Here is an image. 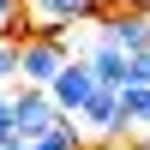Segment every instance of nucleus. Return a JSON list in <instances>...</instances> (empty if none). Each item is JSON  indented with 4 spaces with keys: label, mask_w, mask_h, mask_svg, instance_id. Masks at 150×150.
Returning <instances> with one entry per match:
<instances>
[{
    "label": "nucleus",
    "mask_w": 150,
    "mask_h": 150,
    "mask_svg": "<svg viewBox=\"0 0 150 150\" xmlns=\"http://www.w3.org/2000/svg\"><path fill=\"white\" fill-rule=\"evenodd\" d=\"M78 120H84V132H90V138H132L126 114H120V90H114V84H102V90L84 102Z\"/></svg>",
    "instance_id": "obj_6"
},
{
    "label": "nucleus",
    "mask_w": 150,
    "mask_h": 150,
    "mask_svg": "<svg viewBox=\"0 0 150 150\" xmlns=\"http://www.w3.org/2000/svg\"><path fill=\"white\" fill-rule=\"evenodd\" d=\"M120 114H126V126H132V132L150 126V84H144V78L120 84Z\"/></svg>",
    "instance_id": "obj_8"
},
{
    "label": "nucleus",
    "mask_w": 150,
    "mask_h": 150,
    "mask_svg": "<svg viewBox=\"0 0 150 150\" xmlns=\"http://www.w3.org/2000/svg\"><path fill=\"white\" fill-rule=\"evenodd\" d=\"M30 12H36V24H42L48 36H72V24L102 18L108 0H30Z\"/></svg>",
    "instance_id": "obj_5"
},
{
    "label": "nucleus",
    "mask_w": 150,
    "mask_h": 150,
    "mask_svg": "<svg viewBox=\"0 0 150 150\" xmlns=\"http://www.w3.org/2000/svg\"><path fill=\"white\" fill-rule=\"evenodd\" d=\"M144 150H150V144H144Z\"/></svg>",
    "instance_id": "obj_15"
},
{
    "label": "nucleus",
    "mask_w": 150,
    "mask_h": 150,
    "mask_svg": "<svg viewBox=\"0 0 150 150\" xmlns=\"http://www.w3.org/2000/svg\"><path fill=\"white\" fill-rule=\"evenodd\" d=\"M108 6H150V0H108Z\"/></svg>",
    "instance_id": "obj_12"
},
{
    "label": "nucleus",
    "mask_w": 150,
    "mask_h": 150,
    "mask_svg": "<svg viewBox=\"0 0 150 150\" xmlns=\"http://www.w3.org/2000/svg\"><path fill=\"white\" fill-rule=\"evenodd\" d=\"M84 150H90V144H84Z\"/></svg>",
    "instance_id": "obj_13"
},
{
    "label": "nucleus",
    "mask_w": 150,
    "mask_h": 150,
    "mask_svg": "<svg viewBox=\"0 0 150 150\" xmlns=\"http://www.w3.org/2000/svg\"><path fill=\"white\" fill-rule=\"evenodd\" d=\"M96 30H102L108 42H120L126 54H144L150 48V6H108L102 18H96Z\"/></svg>",
    "instance_id": "obj_4"
},
{
    "label": "nucleus",
    "mask_w": 150,
    "mask_h": 150,
    "mask_svg": "<svg viewBox=\"0 0 150 150\" xmlns=\"http://www.w3.org/2000/svg\"><path fill=\"white\" fill-rule=\"evenodd\" d=\"M18 138V96H12V84L0 90V144Z\"/></svg>",
    "instance_id": "obj_9"
},
{
    "label": "nucleus",
    "mask_w": 150,
    "mask_h": 150,
    "mask_svg": "<svg viewBox=\"0 0 150 150\" xmlns=\"http://www.w3.org/2000/svg\"><path fill=\"white\" fill-rule=\"evenodd\" d=\"M12 96H18V138H30V144L66 120V108H60L54 90H42V84H24V78H18V90H12Z\"/></svg>",
    "instance_id": "obj_2"
},
{
    "label": "nucleus",
    "mask_w": 150,
    "mask_h": 150,
    "mask_svg": "<svg viewBox=\"0 0 150 150\" xmlns=\"http://www.w3.org/2000/svg\"><path fill=\"white\" fill-rule=\"evenodd\" d=\"M24 12H30V0H0V36H6L12 24L24 18Z\"/></svg>",
    "instance_id": "obj_10"
},
{
    "label": "nucleus",
    "mask_w": 150,
    "mask_h": 150,
    "mask_svg": "<svg viewBox=\"0 0 150 150\" xmlns=\"http://www.w3.org/2000/svg\"><path fill=\"white\" fill-rule=\"evenodd\" d=\"M144 132H150V126H144Z\"/></svg>",
    "instance_id": "obj_14"
},
{
    "label": "nucleus",
    "mask_w": 150,
    "mask_h": 150,
    "mask_svg": "<svg viewBox=\"0 0 150 150\" xmlns=\"http://www.w3.org/2000/svg\"><path fill=\"white\" fill-rule=\"evenodd\" d=\"M72 48H78L72 36H48V30H42V36H30V42H18V78L48 90V84L60 78V66L72 60Z\"/></svg>",
    "instance_id": "obj_1"
},
{
    "label": "nucleus",
    "mask_w": 150,
    "mask_h": 150,
    "mask_svg": "<svg viewBox=\"0 0 150 150\" xmlns=\"http://www.w3.org/2000/svg\"><path fill=\"white\" fill-rule=\"evenodd\" d=\"M54 90V102L66 108V114H84V102H90L96 90H102V78H96V66H90V54H72L66 66H60V78L48 84Z\"/></svg>",
    "instance_id": "obj_3"
},
{
    "label": "nucleus",
    "mask_w": 150,
    "mask_h": 150,
    "mask_svg": "<svg viewBox=\"0 0 150 150\" xmlns=\"http://www.w3.org/2000/svg\"><path fill=\"white\" fill-rule=\"evenodd\" d=\"M0 150H36V144L30 138H12V144H0Z\"/></svg>",
    "instance_id": "obj_11"
},
{
    "label": "nucleus",
    "mask_w": 150,
    "mask_h": 150,
    "mask_svg": "<svg viewBox=\"0 0 150 150\" xmlns=\"http://www.w3.org/2000/svg\"><path fill=\"white\" fill-rule=\"evenodd\" d=\"M84 54H90V66H96V78H102V84H114V90H120V84H132V60H138V54H126L120 42H108L102 30L90 36Z\"/></svg>",
    "instance_id": "obj_7"
}]
</instances>
